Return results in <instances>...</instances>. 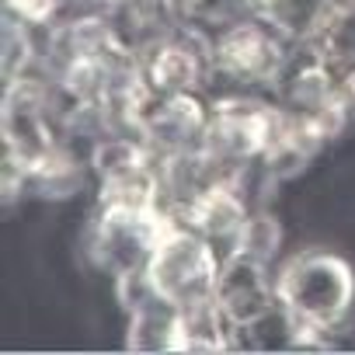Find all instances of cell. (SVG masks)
<instances>
[{"instance_id":"obj_1","label":"cell","mask_w":355,"mask_h":355,"mask_svg":"<svg viewBox=\"0 0 355 355\" xmlns=\"http://www.w3.org/2000/svg\"><path fill=\"white\" fill-rule=\"evenodd\" d=\"M296 46L300 42L268 18L241 15L223 28L209 32V60H213L209 80H223V87L272 91Z\"/></svg>"},{"instance_id":"obj_7","label":"cell","mask_w":355,"mask_h":355,"mask_svg":"<svg viewBox=\"0 0 355 355\" xmlns=\"http://www.w3.org/2000/svg\"><path fill=\"white\" fill-rule=\"evenodd\" d=\"M84 160L80 153L60 139L42 160H35L28 167V192L42 196V199H70L84 189Z\"/></svg>"},{"instance_id":"obj_10","label":"cell","mask_w":355,"mask_h":355,"mask_svg":"<svg viewBox=\"0 0 355 355\" xmlns=\"http://www.w3.org/2000/svg\"><path fill=\"white\" fill-rule=\"evenodd\" d=\"M282 248V227L272 213L265 209H251V216L244 220V227L237 230L234 244L227 254H244L251 261H261V265H272V258L279 254Z\"/></svg>"},{"instance_id":"obj_4","label":"cell","mask_w":355,"mask_h":355,"mask_svg":"<svg viewBox=\"0 0 355 355\" xmlns=\"http://www.w3.org/2000/svg\"><path fill=\"white\" fill-rule=\"evenodd\" d=\"M213 300L220 303V310L234 327H254L258 320L279 310L275 275L261 261H251L244 254H227Z\"/></svg>"},{"instance_id":"obj_2","label":"cell","mask_w":355,"mask_h":355,"mask_svg":"<svg viewBox=\"0 0 355 355\" xmlns=\"http://www.w3.org/2000/svg\"><path fill=\"white\" fill-rule=\"evenodd\" d=\"M275 293L286 313H296L338 331V324L352 313V303H355V272L345 258L310 248V251L293 254L275 272Z\"/></svg>"},{"instance_id":"obj_11","label":"cell","mask_w":355,"mask_h":355,"mask_svg":"<svg viewBox=\"0 0 355 355\" xmlns=\"http://www.w3.org/2000/svg\"><path fill=\"white\" fill-rule=\"evenodd\" d=\"M73 0H4V11L15 15L18 21L39 28V32H49L53 25H60L67 18V8Z\"/></svg>"},{"instance_id":"obj_9","label":"cell","mask_w":355,"mask_h":355,"mask_svg":"<svg viewBox=\"0 0 355 355\" xmlns=\"http://www.w3.org/2000/svg\"><path fill=\"white\" fill-rule=\"evenodd\" d=\"M178 331V306L164 296L129 310V348L132 352H174Z\"/></svg>"},{"instance_id":"obj_8","label":"cell","mask_w":355,"mask_h":355,"mask_svg":"<svg viewBox=\"0 0 355 355\" xmlns=\"http://www.w3.org/2000/svg\"><path fill=\"white\" fill-rule=\"evenodd\" d=\"M98 206H112V209H153L164 206V189H160V171L157 160L112 174V178H98Z\"/></svg>"},{"instance_id":"obj_6","label":"cell","mask_w":355,"mask_h":355,"mask_svg":"<svg viewBox=\"0 0 355 355\" xmlns=\"http://www.w3.org/2000/svg\"><path fill=\"white\" fill-rule=\"evenodd\" d=\"M234 348V324L216 300L178 306L174 352H227Z\"/></svg>"},{"instance_id":"obj_5","label":"cell","mask_w":355,"mask_h":355,"mask_svg":"<svg viewBox=\"0 0 355 355\" xmlns=\"http://www.w3.org/2000/svg\"><path fill=\"white\" fill-rule=\"evenodd\" d=\"M174 216L185 227H192L196 234L209 237L213 244H223V254H227L237 230L251 216V202L230 178H220V182H213L209 189H202L192 202H185Z\"/></svg>"},{"instance_id":"obj_3","label":"cell","mask_w":355,"mask_h":355,"mask_svg":"<svg viewBox=\"0 0 355 355\" xmlns=\"http://www.w3.org/2000/svg\"><path fill=\"white\" fill-rule=\"evenodd\" d=\"M223 251L209 237L196 234L182 220L174 223V230L153 248L146 261V275L153 289L174 303V306H192L202 300H213L216 279L223 268Z\"/></svg>"}]
</instances>
